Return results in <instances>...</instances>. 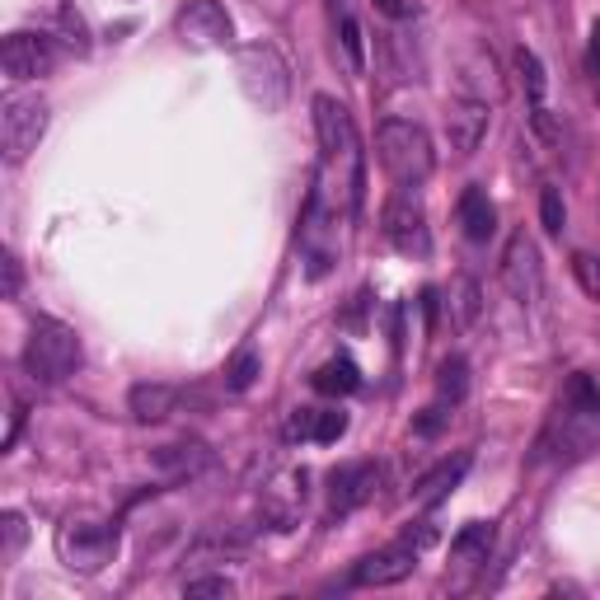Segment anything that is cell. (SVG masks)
I'll return each instance as SVG.
<instances>
[{
  "label": "cell",
  "instance_id": "cell-24",
  "mask_svg": "<svg viewBox=\"0 0 600 600\" xmlns=\"http://www.w3.org/2000/svg\"><path fill=\"white\" fill-rule=\"evenodd\" d=\"M488 549H493V525H488V521H470L451 540V563H460V568L488 563Z\"/></svg>",
  "mask_w": 600,
  "mask_h": 600
},
{
  "label": "cell",
  "instance_id": "cell-6",
  "mask_svg": "<svg viewBox=\"0 0 600 600\" xmlns=\"http://www.w3.org/2000/svg\"><path fill=\"white\" fill-rule=\"evenodd\" d=\"M338 216L343 212L319 188H309L305 212H301V254H305V273L315 282L338 263Z\"/></svg>",
  "mask_w": 600,
  "mask_h": 600
},
{
  "label": "cell",
  "instance_id": "cell-10",
  "mask_svg": "<svg viewBox=\"0 0 600 600\" xmlns=\"http://www.w3.org/2000/svg\"><path fill=\"white\" fill-rule=\"evenodd\" d=\"M502 286L511 292V301L517 305H540L544 296V263H540V244L530 239L525 230H517L506 239L502 249Z\"/></svg>",
  "mask_w": 600,
  "mask_h": 600
},
{
  "label": "cell",
  "instance_id": "cell-39",
  "mask_svg": "<svg viewBox=\"0 0 600 600\" xmlns=\"http://www.w3.org/2000/svg\"><path fill=\"white\" fill-rule=\"evenodd\" d=\"M375 10L390 14V19H404L409 14V0H375Z\"/></svg>",
  "mask_w": 600,
  "mask_h": 600
},
{
  "label": "cell",
  "instance_id": "cell-20",
  "mask_svg": "<svg viewBox=\"0 0 600 600\" xmlns=\"http://www.w3.org/2000/svg\"><path fill=\"white\" fill-rule=\"evenodd\" d=\"M343 432H347V413H338V409H296V417H292V436L319 441V446H333Z\"/></svg>",
  "mask_w": 600,
  "mask_h": 600
},
{
  "label": "cell",
  "instance_id": "cell-2",
  "mask_svg": "<svg viewBox=\"0 0 600 600\" xmlns=\"http://www.w3.org/2000/svg\"><path fill=\"white\" fill-rule=\"evenodd\" d=\"M596 441H600V390L591 375H572L544 436H540V455L577 460V455H587Z\"/></svg>",
  "mask_w": 600,
  "mask_h": 600
},
{
  "label": "cell",
  "instance_id": "cell-29",
  "mask_svg": "<svg viewBox=\"0 0 600 600\" xmlns=\"http://www.w3.org/2000/svg\"><path fill=\"white\" fill-rule=\"evenodd\" d=\"M254 381H258V352L254 347H239V357L226 366V390L230 394H244Z\"/></svg>",
  "mask_w": 600,
  "mask_h": 600
},
{
  "label": "cell",
  "instance_id": "cell-36",
  "mask_svg": "<svg viewBox=\"0 0 600 600\" xmlns=\"http://www.w3.org/2000/svg\"><path fill=\"white\" fill-rule=\"evenodd\" d=\"M451 413H446V404H436V409H422V417L413 422V432L417 436H436L441 432V422H446Z\"/></svg>",
  "mask_w": 600,
  "mask_h": 600
},
{
  "label": "cell",
  "instance_id": "cell-8",
  "mask_svg": "<svg viewBox=\"0 0 600 600\" xmlns=\"http://www.w3.org/2000/svg\"><path fill=\"white\" fill-rule=\"evenodd\" d=\"M381 230L404 258H427L432 254V235H427V212H422L417 188H394L390 203L381 212Z\"/></svg>",
  "mask_w": 600,
  "mask_h": 600
},
{
  "label": "cell",
  "instance_id": "cell-9",
  "mask_svg": "<svg viewBox=\"0 0 600 600\" xmlns=\"http://www.w3.org/2000/svg\"><path fill=\"white\" fill-rule=\"evenodd\" d=\"M42 131H48V104L38 95H6L0 99V146H6V160L19 165L24 155L42 141Z\"/></svg>",
  "mask_w": 600,
  "mask_h": 600
},
{
  "label": "cell",
  "instance_id": "cell-19",
  "mask_svg": "<svg viewBox=\"0 0 600 600\" xmlns=\"http://www.w3.org/2000/svg\"><path fill=\"white\" fill-rule=\"evenodd\" d=\"M150 464H155V470H165L169 479H193V474H203L212 464V451L203 446V441H174V446L155 451Z\"/></svg>",
  "mask_w": 600,
  "mask_h": 600
},
{
  "label": "cell",
  "instance_id": "cell-35",
  "mask_svg": "<svg viewBox=\"0 0 600 600\" xmlns=\"http://www.w3.org/2000/svg\"><path fill=\"white\" fill-rule=\"evenodd\" d=\"M530 127H535V137H544L549 146H559V141H563V127L553 122V114H549L544 104H540V108H530Z\"/></svg>",
  "mask_w": 600,
  "mask_h": 600
},
{
  "label": "cell",
  "instance_id": "cell-34",
  "mask_svg": "<svg viewBox=\"0 0 600 600\" xmlns=\"http://www.w3.org/2000/svg\"><path fill=\"white\" fill-rule=\"evenodd\" d=\"M184 596H188V600H197V596L230 600V596H235V582H230V577H193V582L184 587Z\"/></svg>",
  "mask_w": 600,
  "mask_h": 600
},
{
  "label": "cell",
  "instance_id": "cell-4",
  "mask_svg": "<svg viewBox=\"0 0 600 600\" xmlns=\"http://www.w3.org/2000/svg\"><path fill=\"white\" fill-rule=\"evenodd\" d=\"M85 362V347L76 338V328H66L61 319H33L29 343H24V371L38 385H66Z\"/></svg>",
  "mask_w": 600,
  "mask_h": 600
},
{
  "label": "cell",
  "instance_id": "cell-21",
  "mask_svg": "<svg viewBox=\"0 0 600 600\" xmlns=\"http://www.w3.org/2000/svg\"><path fill=\"white\" fill-rule=\"evenodd\" d=\"M460 226H464V235H470L474 244L493 239V230H498V207L488 203V193L479 184H470L460 193Z\"/></svg>",
  "mask_w": 600,
  "mask_h": 600
},
{
  "label": "cell",
  "instance_id": "cell-33",
  "mask_svg": "<svg viewBox=\"0 0 600 600\" xmlns=\"http://www.w3.org/2000/svg\"><path fill=\"white\" fill-rule=\"evenodd\" d=\"M572 277L582 282V292L600 301V258L596 254H572Z\"/></svg>",
  "mask_w": 600,
  "mask_h": 600
},
{
  "label": "cell",
  "instance_id": "cell-16",
  "mask_svg": "<svg viewBox=\"0 0 600 600\" xmlns=\"http://www.w3.org/2000/svg\"><path fill=\"white\" fill-rule=\"evenodd\" d=\"M460 90L479 99V104H498L502 99V71H498V57L483 48V42H474L470 52L460 57Z\"/></svg>",
  "mask_w": 600,
  "mask_h": 600
},
{
  "label": "cell",
  "instance_id": "cell-22",
  "mask_svg": "<svg viewBox=\"0 0 600 600\" xmlns=\"http://www.w3.org/2000/svg\"><path fill=\"white\" fill-rule=\"evenodd\" d=\"M174 404H179V390H174V385L141 381V385H131V394H127V409H131V417H137V422H165L174 413Z\"/></svg>",
  "mask_w": 600,
  "mask_h": 600
},
{
  "label": "cell",
  "instance_id": "cell-14",
  "mask_svg": "<svg viewBox=\"0 0 600 600\" xmlns=\"http://www.w3.org/2000/svg\"><path fill=\"white\" fill-rule=\"evenodd\" d=\"M413 568H417V549L394 544L381 553H366V559L352 568V587H399L413 577Z\"/></svg>",
  "mask_w": 600,
  "mask_h": 600
},
{
  "label": "cell",
  "instance_id": "cell-5",
  "mask_svg": "<svg viewBox=\"0 0 600 600\" xmlns=\"http://www.w3.org/2000/svg\"><path fill=\"white\" fill-rule=\"evenodd\" d=\"M235 71H239L244 95H249L263 114H282L286 99H292V71H286V61L277 57V48H268V42L239 48Z\"/></svg>",
  "mask_w": 600,
  "mask_h": 600
},
{
  "label": "cell",
  "instance_id": "cell-31",
  "mask_svg": "<svg viewBox=\"0 0 600 600\" xmlns=\"http://www.w3.org/2000/svg\"><path fill=\"white\" fill-rule=\"evenodd\" d=\"M0 535H6V544H0V559H19V549H24V540H29V530H24V517L19 511H6L0 517Z\"/></svg>",
  "mask_w": 600,
  "mask_h": 600
},
{
  "label": "cell",
  "instance_id": "cell-28",
  "mask_svg": "<svg viewBox=\"0 0 600 600\" xmlns=\"http://www.w3.org/2000/svg\"><path fill=\"white\" fill-rule=\"evenodd\" d=\"M517 71H521V85H525V95H530V108H540L544 104V66L540 57L530 52V48H517Z\"/></svg>",
  "mask_w": 600,
  "mask_h": 600
},
{
  "label": "cell",
  "instance_id": "cell-15",
  "mask_svg": "<svg viewBox=\"0 0 600 600\" xmlns=\"http://www.w3.org/2000/svg\"><path fill=\"white\" fill-rule=\"evenodd\" d=\"M305 483H309L305 470H286V474H277L268 488H263V517H268L277 530H292V521L301 517Z\"/></svg>",
  "mask_w": 600,
  "mask_h": 600
},
{
  "label": "cell",
  "instance_id": "cell-32",
  "mask_svg": "<svg viewBox=\"0 0 600 600\" xmlns=\"http://www.w3.org/2000/svg\"><path fill=\"white\" fill-rule=\"evenodd\" d=\"M540 226H544L549 235H563V226H568V212H563V197H559V188H544V193H540Z\"/></svg>",
  "mask_w": 600,
  "mask_h": 600
},
{
  "label": "cell",
  "instance_id": "cell-26",
  "mask_svg": "<svg viewBox=\"0 0 600 600\" xmlns=\"http://www.w3.org/2000/svg\"><path fill=\"white\" fill-rule=\"evenodd\" d=\"M436 394H441V404H460V399L470 394V362H464L460 352L441 357V366H436Z\"/></svg>",
  "mask_w": 600,
  "mask_h": 600
},
{
  "label": "cell",
  "instance_id": "cell-30",
  "mask_svg": "<svg viewBox=\"0 0 600 600\" xmlns=\"http://www.w3.org/2000/svg\"><path fill=\"white\" fill-rule=\"evenodd\" d=\"M57 24H61V33H66V48L71 52H90V24H85V19L76 14V6H61L57 10Z\"/></svg>",
  "mask_w": 600,
  "mask_h": 600
},
{
  "label": "cell",
  "instance_id": "cell-13",
  "mask_svg": "<svg viewBox=\"0 0 600 600\" xmlns=\"http://www.w3.org/2000/svg\"><path fill=\"white\" fill-rule=\"evenodd\" d=\"M179 33L184 42H193V48H220V42H230L235 24L220 0H188V6L179 10Z\"/></svg>",
  "mask_w": 600,
  "mask_h": 600
},
{
  "label": "cell",
  "instance_id": "cell-7",
  "mask_svg": "<svg viewBox=\"0 0 600 600\" xmlns=\"http://www.w3.org/2000/svg\"><path fill=\"white\" fill-rule=\"evenodd\" d=\"M57 553L71 572H104L118 553V525H104V521H66L57 530Z\"/></svg>",
  "mask_w": 600,
  "mask_h": 600
},
{
  "label": "cell",
  "instance_id": "cell-3",
  "mask_svg": "<svg viewBox=\"0 0 600 600\" xmlns=\"http://www.w3.org/2000/svg\"><path fill=\"white\" fill-rule=\"evenodd\" d=\"M375 155H381V165L394 179V188H422L436 169L432 137L417 122H404V118L381 122V131H375Z\"/></svg>",
  "mask_w": 600,
  "mask_h": 600
},
{
  "label": "cell",
  "instance_id": "cell-18",
  "mask_svg": "<svg viewBox=\"0 0 600 600\" xmlns=\"http://www.w3.org/2000/svg\"><path fill=\"white\" fill-rule=\"evenodd\" d=\"M470 464H474V455H470V451H460L455 460H441L436 470L413 488V502H417V506H436L441 498H451L455 488H460V479L470 474Z\"/></svg>",
  "mask_w": 600,
  "mask_h": 600
},
{
  "label": "cell",
  "instance_id": "cell-27",
  "mask_svg": "<svg viewBox=\"0 0 600 600\" xmlns=\"http://www.w3.org/2000/svg\"><path fill=\"white\" fill-rule=\"evenodd\" d=\"M333 24H338V42L347 52V66H352V71H362V66H366V38H362V24L352 19V10L343 6V0H333Z\"/></svg>",
  "mask_w": 600,
  "mask_h": 600
},
{
  "label": "cell",
  "instance_id": "cell-38",
  "mask_svg": "<svg viewBox=\"0 0 600 600\" xmlns=\"http://www.w3.org/2000/svg\"><path fill=\"white\" fill-rule=\"evenodd\" d=\"M591 80H596V95H600V19L591 24Z\"/></svg>",
  "mask_w": 600,
  "mask_h": 600
},
{
  "label": "cell",
  "instance_id": "cell-17",
  "mask_svg": "<svg viewBox=\"0 0 600 600\" xmlns=\"http://www.w3.org/2000/svg\"><path fill=\"white\" fill-rule=\"evenodd\" d=\"M488 104H479V99H460V104H451L446 108V141H451V150L455 155H474L479 146H483V137H488Z\"/></svg>",
  "mask_w": 600,
  "mask_h": 600
},
{
  "label": "cell",
  "instance_id": "cell-23",
  "mask_svg": "<svg viewBox=\"0 0 600 600\" xmlns=\"http://www.w3.org/2000/svg\"><path fill=\"white\" fill-rule=\"evenodd\" d=\"M309 385H315L319 394H328V399H343V394H352L362 385V366L343 352V357H328L315 375H309Z\"/></svg>",
  "mask_w": 600,
  "mask_h": 600
},
{
  "label": "cell",
  "instance_id": "cell-11",
  "mask_svg": "<svg viewBox=\"0 0 600 600\" xmlns=\"http://www.w3.org/2000/svg\"><path fill=\"white\" fill-rule=\"evenodd\" d=\"M381 488V470L371 460H347L328 474V517H352L357 506H366Z\"/></svg>",
  "mask_w": 600,
  "mask_h": 600
},
{
  "label": "cell",
  "instance_id": "cell-25",
  "mask_svg": "<svg viewBox=\"0 0 600 600\" xmlns=\"http://www.w3.org/2000/svg\"><path fill=\"white\" fill-rule=\"evenodd\" d=\"M446 305H451V324H455V328H470V324L483 315L479 282H474V277H455V282H451V296H446Z\"/></svg>",
  "mask_w": 600,
  "mask_h": 600
},
{
  "label": "cell",
  "instance_id": "cell-37",
  "mask_svg": "<svg viewBox=\"0 0 600 600\" xmlns=\"http://www.w3.org/2000/svg\"><path fill=\"white\" fill-rule=\"evenodd\" d=\"M19 282H24V273H19V258H14V254H6V301H14V296H19Z\"/></svg>",
  "mask_w": 600,
  "mask_h": 600
},
{
  "label": "cell",
  "instance_id": "cell-1",
  "mask_svg": "<svg viewBox=\"0 0 600 600\" xmlns=\"http://www.w3.org/2000/svg\"><path fill=\"white\" fill-rule=\"evenodd\" d=\"M315 137H319V174L315 188L343 216H357L366 203V150L347 108L333 95H315Z\"/></svg>",
  "mask_w": 600,
  "mask_h": 600
},
{
  "label": "cell",
  "instance_id": "cell-12",
  "mask_svg": "<svg viewBox=\"0 0 600 600\" xmlns=\"http://www.w3.org/2000/svg\"><path fill=\"white\" fill-rule=\"evenodd\" d=\"M52 42L42 33H10L0 42V66H6V80L24 85V80H38L52 71Z\"/></svg>",
  "mask_w": 600,
  "mask_h": 600
}]
</instances>
